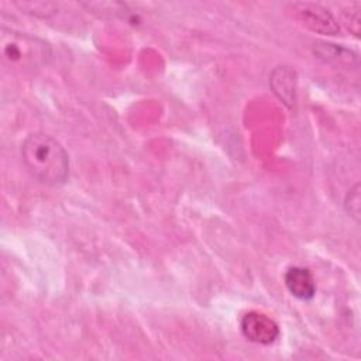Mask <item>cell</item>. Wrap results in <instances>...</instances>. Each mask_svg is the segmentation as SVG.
<instances>
[{
  "label": "cell",
  "mask_w": 361,
  "mask_h": 361,
  "mask_svg": "<svg viewBox=\"0 0 361 361\" xmlns=\"http://www.w3.org/2000/svg\"><path fill=\"white\" fill-rule=\"evenodd\" d=\"M21 158L31 176L41 183L55 186L68 179V152L58 140L47 133L28 134L21 144Z\"/></svg>",
  "instance_id": "6da1fadb"
},
{
  "label": "cell",
  "mask_w": 361,
  "mask_h": 361,
  "mask_svg": "<svg viewBox=\"0 0 361 361\" xmlns=\"http://www.w3.org/2000/svg\"><path fill=\"white\" fill-rule=\"evenodd\" d=\"M21 10H27L25 13H30L35 17L41 18H48L49 16L56 13V4L55 3H48V1H23V3H16Z\"/></svg>",
  "instance_id": "ba28073f"
},
{
  "label": "cell",
  "mask_w": 361,
  "mask_h": 361,
  "mask_svg": "<svg viewBox=\"0 0 361 361\" xmlns=\"http://www.w3.org/2000/svg\"><path fill=\"white\" fill-rule=\"evenodd\" d=\"M283 283L289 293L299 300H309L316 293V282L309 269L290 267L283 275Z\"/></svg>",
  "instance_id": "5b68a950"
},
{
  "label": "cell",
  "mask_w": 361,
  "mask_h": 361,
  "mask_svg": "<svg viewBox=\"0 0 361 361\" xmlns=\"http://www.w3.org/2000/svg\"><path fill=\"white\" fill-rule=\"evenodd\" d=\"M341 18L345 27L355 35H360L361 28V8L360 6H350L341 11Z\"/></svg>",
  "instance_id": "30bf717a"
},
{
  "label": "cell",
  "mask_w": 361,
  "mask_h": 361,
  "mask_svg": "<svg viewBox=\"0 0 361 361\" xmlns=\"http://www.w3.org/2000/svg\"><path fill=\"white\" fill-rule=\"evenodd\" d=\"M244 337L257 344H271L279 336L278 324L264 313L248 312L240 322Z\"/></svg>",
  "instance_id": "277c9868"
},
{
  "label": "cell",
  "mask_w": 361,
  "mask_h": 361,
  "mask_svg": "<svg viewBox=\"0 0 361 361\" xmlns=\"http://www.w3.org/2000/svg\"><path fill=\"white\" fill-rule=\"evenodd\" d=\"M269 86L275 96L288 107L296 100V75L289 66H276L269 76Z\"/></svg>",
  "instance_id": "8992f818"
},
{
  "label": "cell",
  "mask_w": 361,
  "mask_h": 361,
  "mask_svg": "<svg viewBox=\"0 0 361 361\" xmlns=\"http://www.w3.org/2000/svg\"><path fill=\"white\" fill-rule=\"evenodd\" d=\"M0 52L3 62L10 68L35 69L48 62L51 47L35 35L1 27Z\"/></svg>",
  "instance_id": "7a4b0ae2"
},
{
  "label": "cell",
  "mask_w": 361,
  "mask_h": 361,
  "mask_svg": "<svg viewBox=\"0 0 361 361\" xmlns=\"http://www.w3.org/2000/svg\"><path fill=\"white\" fill-rule=\"evenodd\" d=\"M344 207L348 213V216H351L353 219H355L357 221L360 220V210H361V189L360 185L355 183L353 188H350V190L345 195L344 199Z\"/></svg>",
  "instance_id": "9c48e42d"
},
{
  "label": "cell",
  "mask_w": 361,
  "mask_h": 361,
  "mask_svg": "<svg viewBox=\"0 0 361 361\" xmlns=\"http://www.w3.org/2000/svg\"><path fill=\"white\" fill-rule=\"evenodd\" d=\"M288 11H292L293 17L313 32L323 35H336L340 32V25L334 16L317 3L295 1L288 4Z\"/></svg>",
  "instance_id": "3957f363"
},
{
  "label": "cell",
  "mask_w": 361,
  "mask_h": 361,
  "mask_svg": "<svg viewBox=\"0 0 361 361\" xmlns=\"http://www.w3.org/2000/svg\"><path fill=\"white\" fill-rule=\"evenodd\" d=\"M316 54L319 55V58H323L330 62H338V63L357 62V55L354 52L333 44H322L320 47H317Z\"/></svg>",
  "instance_id": "52a82bcc"
}]
</instances>
